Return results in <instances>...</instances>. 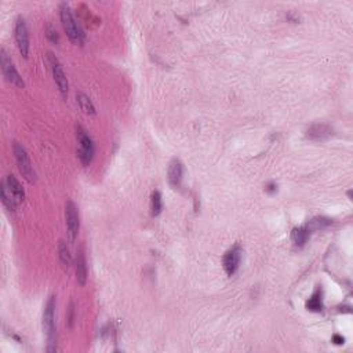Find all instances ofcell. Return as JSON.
Returning <instances> with one entry per match:
<instances>
[{
	"mask_svg": "<svg viewBox=\"0 0 353 353\" xmlns=\"http://www.w3.org/2000/svg\"><path fill=\"white\" fill-rule=\"evenodd\" d=\"M76 280L80 286H84L87 282V266H86V257L83 248L80 247L76 257Z\"/></svg>",
	"mask_w": 353,
	"mask_h": 353,
	"instance_id": "obj_12",
	"label": "cell"
},
{
	"mask_svg": "<svg viewBox=\"0 0 353 353\" xmlns=\"http://www.w3.org/2000/svg\"><path fill=\"white\" fill-rule=\"evenodd\" d=\"M0 65H2V72H3L5 78L9 80L10 83L21 88L25 86L22 78L19 76L18 70L15 69L13 61H11V58L9 57V54L6 53L5 48L0 50Z\"/></svg>",
	"mask_w": 353,
	"mask_h": 353,
	"instance_id": "obj_4",
	"label": "cell"
},
{
	"mask_svg": "<svg viewBox=\"0 0 353 353\" xmlns=\"http://www.w3.org/2000/svg\"><path fill=\"white\" fill-rule=\"evenodd\" d=\"M72 321H73V305H70V311H69V323L72 325Z\"/></svg>",
	"mask_w": 353,
	"mask_h": 353,
	"instance_id": "obj_24",
	"label": "cell"
},
{
	"mask_svg": "<svg viewBox=\"0 0 353 353\" xmlns=\"http://www.w3.org/2000/svg\"><path fill=\"white\" fill-rule=\"evenodd\" d=\"M0 196H2V203L5 206L6 209L9 210L10 213H14L15 209H17V205L18 201L15 200V197L13 196V193L9 191V188L6 185V182H2V188H0Z\"/></svg>",
	"mask_w": 353,
	"mask_h": 353,
	"instance_id": "obj_13",
	"label": "cell"
},
{
	"mask_svg": "<svg viewBox=\"0 0 353 353\" xmlns=\"http://www.w3.org/2000/svg\"><path fill=\"white\" fill-rule=\"evenodd\" d=\"M163 209V203H162V195L160 192L155 191L150 196V214L154 217H158L159 214L162 213Z\"/></svg>",
	"mask_w": 353,
	"mask_h": 353,
	"instance_id": "obj_19",
	"label": "cell"
},
{
	"mask_svg": "<svg viewBox=\"0 0 353 353\" xmlns=\"http://www.w3.org/2000/svg\"><path fill=\"white\" fill-rule=\"evenodd\" d=\"M307 309L311 312L323 311V291L320 287L317 288L316 291L312 294V297L308 299Z\"/></svg>",
	"mask_w": 353,
	"mask_h": 353,
	"instance_id": "obj_15",
	"label": "cell"
},
{
	"mask_svg": "<svg viewBox=\"0 0 353 353\" xmlns=\"http://www.w3.org/2000/svg\"><path fill=\"white\" fill-rule=\"evenodd\" d=\"M334 130L333 127L325 123H316L312 124L307 131V137L312 141H325L329 140L330 137H333Z\"/></svg>",
	"mask_w": 353,
	"mask_h": 353,
	"instance_id": "obj_10",
	"label": "cell"
},
{
	"mask_svg": "<svg viewBox=\"0 0 353 353\" xmlns=\"http://www.w3.org/2000/svg\"><path fill=\"white\" fill-rule=\"evenodd\" d=\"M48 62H50V68H52L53 78L56 80L57 86L60 88V91L64 95H66L68 93V88H69V83H68V79H66V74L61 66L60 61L57 60V57L53 54V53H48Z\"/></svg>",
	"mask_w": 353,
	"mask_h": 353,
	"instance_id": "obj_8",
	"label": "cell"
},
{
	"mask_svg": "<svg viewBox=\"0 0 353 353\" xmlns=\"http://www.w3.org/2000/svg\"><path fill=\"white\" fill-rule=\"evenodd\" d=\"M58 253H60V261L64 268H69L70 262H72V257H70V251L66 246L65 242H60V246H58Z\"/></svg>",
	"mask_w": 353,
	"mask_h": 353,
	"instance_id": "obj_20",
	"label": "cell"
},
{
	"mask_svg": "<svg viewBox=\"0 0 353 353\" xmlns=\"http://www.w3.org/2000/svg\"><path fill=\"white\" fill-rule=\"evenodd\" d=\"M60 17L62 27L65 29V32L68 35V37H69L70 42L82 43L83 33H82V31L78 27V23H76V21L73 18V14L70 11V7L66 3H61L60 5Z\"/></svg>",
	"mask_w": 353,
	"mask_h": 353,
	"instance_id": "obj_2",
	"label": "cell"
},
{
	"mask_svg": "<svg viewBox=\"0 0 353 353\" xmlns=\"http://www.w3.org/2000/svg\"><path fill=\"white\" fill-rule=\"evenodd\" d=\"M265 189H266V192H268V193H274V192L278 191V186H276V184H273V182H269V184L266 185V188H265Z\"/></svg>",
	"mask_w": 353,
	"mask_h": 353,
	"instance_id": "obj_22",
	"label": "cell"
},
{
	"mask_svg": "<svg viewBox=\"0 0 353 353\" xmlns=\"http://www.w3.org/2000/svg\"><path fill=\"white\" fill-rule=\"evenodd\" d=\"M76 131H78V138H79V142H80L79 158L84 166H88L94 158L93 140L90 138V135H88L87 133L80 127V125L76 127Z\"/></svg>",
	"mask_w": 353,
	"mask_h": 353,
	"instance_id": "obj_5",
	"label": "cell"
},
{
	"mask_svg": "<svg viewBox=\"0 0 353 353\" xmlns=\"http://www.w3.org/2000/svg\"><path fill=\"white\" fill-rule=\"evenodd\" d=\"M15 40H17V46H18L19 53L22 57L28 58L29 56V35L27 23L22 17H18L15 21Z\"/></svg>",
	"mask_w": 353,
	"mask_h": 353,
	"instance_id": "obj_7",
	"label": "cell"
},
{
	"mask_svg": "<svg viewBox=\"0 0 353 353\" xmlns=\"http://www.w3.org/2000/svg\"><path fill=\"white\" fill-rule=\"evenodd\" d=\"M47 37H48L53 43L58 42V35H57V31L53 28L52 25H48V27H47Z\"/></svg>",
	"mask_w": 353,
	"mask_h": 353,
	"instance_id": "obj_21",
	"label": "cell"
},
{
	"mask_svg": "<svg viewBox=\"0 0 353 353\" xmlns=\"http://www.w3.org/2000/svg\"><path fill=\"white\" fill-rule=\"evenodd\" d=\"M13 149H14L15 160H17V164H18L19 171L25 176V180L28 182L36 181V174L33 171L32 163L29 160V156L27 154L25 148H23L22 145H19L18 142H14V148Z\"/></svg>",
	"mask_w": 353,
	"mask_h": 353,
	"instance_id": "obj_3",
	"label": "cell"
},
{
	"mask_svg": "<svg viewBox=\"0 0 353 353\" xmlns=\"http://www.w3.org/2000/svg\"><path fill=\"white\" fill-rule=\"evenodd\" d=\"M168 182L172 188H178L181 185L182 175H184V166L178 159H174L168 166Z\"/></svg>",
	"mask_w": 353,
	"mask_h": 353,
	"instance_id": "obj_11",
	"label": "cell"
},
{
	"mask_svg": "<svg viewBox=\"0 0 353 353\" xmlns=\"http://www.w3.org/2000/svg\"><path fill=\"white\" fill-rule=\"evenodd\" d=\"M331 223H333L331 219L324 218V217H316V218L311 219V221L305 225V228L309 231V233H312L315 232V231H320V229L327 228Z\"/></svg>",
	"mask_w": 353,
	"mask_h": 353,
	"instance_id": "obj_16",
	"label": "cell"
},
{
	"mask_svg": "<svg viewBox=\"0 0 353 353\" xmlns=\"http://www.w3.org/2000/svg\"><path fill=\"white\" fill-rule=\"evenodd\" d=\"M76 99H78V104H79L80 109L87 113V115H95V108H94L93 103L90 101V98L83 93L76 94Z\"/></svg>",
	"mask_w": 353,
	"mask_h": 353,
	"instance_id": "obj_18",
	"label": "cell"
},
{
	"mask_svg": "<svg viewBox=\"0 0 353 353\" xmlns=\"http://www.w3.org/2000/svg\"><path fill=\"white\" fill-rule=\"evenodd\" d=\"M240 261H242V248L239 246L232 247L231 250L225 253L222 264L223 269H225L228 276H233L236 273V270L239 269V265H240Z\"/></svg>",
	"mask_w": 353,
	"mask_h": 353,
	"instance_id": "obj_9",
	"label": "cell"
},
{
	"mask_svg": "<svg viewBox=\"0 0 353 353\" xmlns=\"http://www.w3.org/2000/svg\"><path fill=\"white\" fill-rule=\"evenodd\" d=\"M309 236H311V233H309V231H308L305 226L294 228L293 232H291V239H293V242L299 247H302L307 243L308 237Z\"/></svg>",
	"mask_w": 353,
	"mask_h": 353,
	"instance_id": "obj_17",
	"label": "cell"
},
{
	"mask_svg": "<svg viewBox=\"0 0 353 353\" xmlns=\"http://www.w3.org/2000/svg\"><path fill=\"white\" fill-rule=\"evenodd\" d=\"M56 305V297L52 295L48 302H47L46 308H44V313H43V329H44V333L47 335V341H48V346H47L48 352H54L57 349Z\"/></svg>",
	"mask_w": 353,
	"mask_h": 353,
	"instance_id": "obj_1",
	"label": "cell"
},
{
	"mask_svg": "<svg viewBox=\"0 0 353 353\" xmlns=\"http://www.w3.org/2000/svg\"><path fill=\"white\" fill-rule=\"evenodd\" d=\"M5 182L6 185H7V188H9V191L11 192L13 196L15 197V200H17L18 203H21L23 200V197H25V192H23L22 185L19 184L18 180H17L14 175H9L5 180Z\"/></svg>",
	"mask_w": 353,
	"mask_h": 353,
	"instance_id": "obj_14",
	"label": "cell"
},
{
	"mask_svg": "<svg viewBox=\"0 0 353 353\" xmlns=\"http://www.w3.org/2000/svg\"><path fill=\"white\" fill-rule=\"evenodd\" d=\"M333 342H334L335 345H342L345 342V338L344 337H341V335L335 334L334 337H333Z\"/></svg>",
	"mask_w": 353,
	"mask_h": 353,
	"instance_id": "obj_23",
	"label": "cell"
},
{
	"mask_svg": "<svg viewBox=\"0 0 353 353\" xmlns=\"http://www.w3.org/2000/svg\"><path fill=\"white\" fill-rule=\"evenodd\" d=\"M65 218H66V228H68V235H69L70 242H74L78 233H79L80 222H79V213L73 201L68 200L65 207Z\"/></svg>",
	"mask_w": 353,
	"mask_h": 353,
	"instance_id": "obj_6",
	"label": "cell"
}]
</instances>
